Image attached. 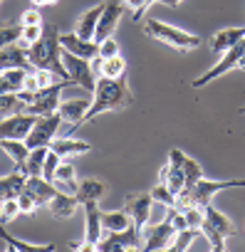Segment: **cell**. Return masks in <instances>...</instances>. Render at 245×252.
<instances>
[{
	"mask_svg": "<svg viewBox=\"0 0 245 252\" xmlns=\"http://www.w3.org/2000/svg\"><path fill=\"white\" fill-rule=\"evenodd\" d=\"M0 240H3L10 250H15V252H45V250H55L52 242H28V240H20V237L10 235L5 230V225H0Z\"/></svg>",
	"mask_w": 245,
	"mask_h": 252,
	"instance_id": "21",
	"label": "cell"
},
{
	"mask_svg": "<svg viewBox=\"0 0 245 252\" xmlns=\"http://www.w3.org/2000/svg\"><path fill=\"white\" fill-rule=\"evenodd\" d=\"M18 215H23L18 198H8V200H0V225H8L13 222Z\"/></svg>",
	"mask_w": 245,
	"mask_h": 252,
	"instance_id": "35",
	"label": "cell"
},
{
	"mask_svg": "<svg viewBox=\"0 0 245 252\" xmlns=\"http://www.w3.org/2000/svg\"><path fill=\"white\" fill-rule=\"evenodd\" d=\"M156 3H161V5H169V8H178L183 0H156Z\"/></svg>",
	"mask_w": 245,
	"mask_h": 252,
	"instance_id": "44",
	"label": "cell"
},
{
	"mask_svg": "<svg viewBox=\"0 0 245 252\" xmlns=\"http://www.w3.org/2000/svg\"><path fill=\"white\" fill-rule=\"evenodd\" d=\"M62 124H65V121H62V116H60L57 111H55V114H47V116H37V121H35V126H33V131L28 134L25 144H28L30 149L50 146V144L57 139Z\"/></svg>",
	"mask_w": 245,
	"mask_h": 252,
	"instance_id": "8",
	"label": "cell"
},
{
	"mask_svg": "<svg viewBox=\"0 0 245 252\" xmlns=\"http://www.w3.org/2000/svg\"><path fill=\"white\" fill-rule=\"evenodd\" d=\"M77 205H79L77 195H74V193L70 195L67 190H57V193L52 195V200L47 203L50 213H52L55 218H60V220H65V218H72V215H74V210H77Z\"/></svg>",
	"mask_w": 245,
	"mask_h": 252,
	"instance_id": "19",
	"label": "cell"
},
{
	"mask_svg": "<svg viewBox=\"0 0 245 252\" xmlns=\"http://www.w3.org/2000/svg\"><path fill=\"white\" fill-rule=\"evenodd\" d=\"M104 193H106V186H104L102 181H94V178L79 181V183H77V190H74L79 205H84V203H99Z\"/></svg>",
	"mask_w": 245,
	"mask_h": 252,
	"instance_id": "25",
	"label": "cell"
},
{
	"mask_svg": "<svg viewBox=\"0 0 245 252\" xmlns=\"http://www.w3.org/2000/svg\"><path fill=\"white\" fill-rule=\"evenodd\" d=\"M50 149L57 151L62 158H72V156H82V154L92 151V146L87 141H79V139H72V136H57L50 144Z\"/></svg>",
	"mask_w": 245,
	"mask_h": 252,
	"instance_id": "22",
	"label": "cell"
},
{
	"mask_svg": "<svg viewBox=\"0 0 245 252\" xmlns=\"http://www.w3.org/2000/svg\"><path fill=\"white\" fill-rule=\"evenodd\" d=\"M0 3H3V0H0Z\"/></svg>",
	"mask_w": 245,
	"mask_h": 252,
	"instance_id": "47",
	"label": "cell"
},
{
	"mask_svg": "<svg viewBox=\"0 0 245 252\" xmlns=\"http://www.w3.org/2000/svg\"><path fill=\"white\" fill-rule=\"evenodd\" d=\"M62 62H65V67H67V72H70V79H72L77 87H82V89H87V92H94L97 77H94V72H92L89 60L77 57V55L62 50Z\"/></svg>",
	"mask_w": 245,
	"mask_h": 252,
	"instance_id": "9",
	"label": "cell"
},
{
	"mask_svg": "<svg viewBox=\"0 0 245 252\" xmlns=\"http://www.w3.org/2000/svg\"><path fill=\"white\" fill-rule=\"evenodd\" d=\"M149 193H151L154 203H161L164 208H174V205H176V193H174L166 183H161V181H159V183H156Z\"/></svg>",
	"mask_w": 245,
	"mask_h": 252,
	"instance_id": "32",
	"label": "cell"
},
{
	"mask_svg": "<svg viewBox=\"0 0 245 252\" xmlns=\"http://www.w3.org/2000/svg\"><path fill=\"white\" fill-rule=\"evenodd\" d=\"M104 77H109V79H119V77H127V60L121 57V55L104 60Z\"/></svg>",
	"mask_w": 245,
	"mask_h": 252,
	"instance_id": "33",
	"label": "cell"
},
{
	"mask_svg": "<svg viewBox=\"0 0 245 252\" xmlns=\"http://www.w3.org/2000/svg\"><path fill=\"white\" fill-rule=\"evenodd\" d=\"M230 69H245V40H240L235 47H230L228 52H223L220 60H218L206 74H201L198 79L191 82V87H193V89H201V87H206V84L220 79V77H223L225 72H230Z\"/></svg>",
	"mask_w": 245,
	"mask_h": 252,
	"instance_id": "5",
	"label": "cell"
},
{
	"mask_svg": "<svg viewBox=\"0 0 245 252\" xmlns=\"http://www.w3.org/2000/svg\"><path fill=\"white\" fill-rule=\"evenodd\" d=\"M176 232L178 230L171 225L169 218H164L159 225H146L141 230V240H144V247L141 250H169L174 245Z\"/></svg>",
	"mask_w": 245,
	"mask_h": 252,
	"instance_id": "10",
	"label": "cell"
},
{
	"mask_svg": "<svg viewBox=\"0 0 245 252\" xmlns=\"http://www.w3.org/2000/svg\"><path fill=\"white\" fill-rule=\"evenodd\" d=\"M33 3V8H50V5H55L57 0H30Z\"/></svg>",
	"mask_w": 245,
	"mask_h": 252,
	"instance_id": "43",
	"label": "cell"
},
{
	"mask_svg": "<svg viewBox=\"0 0 245 252\" xmlns=\"http://www.w3.org/2000/svg\"><path fill=\"white\" fill-rule=\"evenodd\" d=\"M144 32H146V37L159 40V42H164V45H169V47H174V50H178V52H191V50H196V47L203 45L201 35L186 32V30H181V28H176V25H169V23L154 20V18L146 20Z\"/></svg>",
	"mask_w": 245,
	"mask_h": 252,
	"instance_id": "3",
	"label": "cell"
},
{
	"mask_svg": "<svg viewBox=\"0 0 245 252\" xmlns=\"http://www.w3.org/2000/svg\"><path fill=\"white\" fill-rule=\"evenodd\" d=\"M0 69H37V67L30 62L28 50L10 45V47L0 50Z\"/></svg>",
	"mask_w": 245,
	"mask_h": 252,
	"instance_id": "17",
	"label": "cell"
},
{
	"mask_svg": "<svg viewBox=\"0 0 245 252\" xmlns=\"http://www.w3.org/2000/svg\"><path fill=\"white\" fill-rule=\"evenodd\" d=\"M37 116L30 111H18L10 114L5 119H0V139H28V134L33 131Z\"/></svg>",
	"mask_w": 245,
	"mask_h": 252,
	"instance_id": "11",
	"label": "cell"
},
{
	"mask_svg": "<svg viewBox=\"0 0 245 252\" xmlns=\"http://www.w3.org/2000/svg\"><path fill=\"white\" fill-rule=\"evenodd\" d=\"M238 111H240V114H245V106H240V109H238Z\"/></svg>",
	"mask_w": 245,
	"mask_h": 252,
	"instance_id": "45",
	"label": "cell"
},
{
	"mask_svg": "<svg viewBox=\"0 0 245 252\" xmlns=\"http://www.w3.org/2000/svg\"><path fill=\"white\" fill-rule=\"evenodd\" d=\"M20 25L28 28V25H42V13L40 8H28L23 15H20Z\"/></svg>",
	"mask_w": 245,
	"mask_h": 252,
	"instance_id": "40",
	"label": "cell"
},
{
	"mask_svg": "<svg viewBox=\"0 0 245 252\" xmlns=\"http://www.w3.org/2000/svg\"><path fill=\"white\" fill-rule=\"evenodd\" d=\"M201 210H203V225H201L203 237L208 240V245H210L215 252L225 250V240L235 235L233 220H228V215H223L220 210H215L213 203L201 205Z\"/></svg>",
	"mask_w": 245,
	"mask_h": 252,
	"instance_id": "4",
	"label": "cell"
},
{
	"mask_svg": "<svg viewBox=\"0 0 245 252\" xmlns=\"http://www.w3.org/2000/svg\"><path fill=\"white\" fill-rule=\"evenodd\" d=\"M183 176H186V188H193L206 173H203V168H201V163L196 158H188L186 156V161H183Z\"/></svg>",
	"mask_w": 245,
	"mask_h": 252,
	"instance_id": "36",
	"label": "cell"
},
{
	"mask_svg": "<svg viewBox=\"0 0 245 252\" xmlns=\"http://www.w3.org/2000/svg\"><path fill=\"white\" fill-rule=\"evenodd\" d=\"M45 35V25H28V28H23V32H20V40L15 42L18 47H23V50H30L35 42H40V37Z\"/></svg>",
	"mask_w": 245,
	"mask_h": 252,
	"instance_id": "31",
	"label": "cell"
},
{
	"mask_svg": "<svg viewBox=\"0 0 245 252\" xmlns=\"http://www.w3.org/2000/svg\"><path fill=\"white\" fill-rule=\"evenodd\" d=\"M121 3H124V8L132 13V18H134V20H141L144 10L151 5V0H121Z\"/></svg>",
	"mask_w": 245,
	"mask_h": 252,
	"instance_id": "38",
	"label": "cell"
},
{
	"mask_svg": "<svg viewBox=\"0 0 245 252\" xmlns=\"http://www.w3.org/2000/svg\"><path fill=\"white\" fill-rule=\"evenodd\" d=\"M18 203H20V210H23V215H33V213L40 208V205H37V200H35L30 193H25V190L18 195Z\"/></svg>",
	"mask_w": 245,
	"mask_h": 252,
	"instance_id": "41",
	"label": "cell"
},
{
	"mask_svg": "<svg viewBox=\"0 0 245 252\" xmlns=\"http://www.w3.org/2000/svg\"><path fill=\"white\" fill-rule=\"evenodd\" d=\"M55 186L70 188V193H74V190H77V171H74V166H72L67 158H62V161H60V166H57Z\"/></svg>",
	"mask_w": 245,
	"mask_h": 252,
	"instance_id": "30",
	"label": "cell"
},
{
	"mask_svg": "<svg viewBox=\"0 0 245 252\" xmlns=\"http://www.w3.org/2000/svg\"><path fill=\"white\" fill-rule=\"evenodd\" d=\"M116 55H119V42L114 40V35L99 42V57L109 60V57H116Z\"/></svg>",
	"mask_w": 245,
	"mask_h": 252,
	"instance_id": "39",
	"label": "cell"
},
{
	"mask_svg": "<svg viewBox=\"0 0 245 252\" xmlns=\"http://www.w3.org/2000/svg\"><path fill=\"white\" fill-rule=\"evenodd\" d=\"M230 188H245V178H230V181H210V178H201L193 188H191V193H193V200H196V205H206V203H210L220 190H230Z\"/></svg>",
	"mask_w": 245,
	"mask_h": 252,
	"instance_id": "12",
	"label": "cell"
},
{
	"mask_svg": "<svg viewBox=\"0 0 245 252\" xmlns=\"http://www.w3.org/2000/svg\"><path fill=\"white\" fill-rule=\"evenodd\" d=\"M28 99H30V92H20V94L0 92V119H5L10 114H18V111H25L28 109Z\"/></svg>",
	"mask_w": 245,
	"mask_h": 252,
	"instance_id": "27",
	"label": "cell"
},
{
	"mask_svg": "<svg viewBox=\"0 0 245 252\" xmlns=\"http://www.w3.org/2000/svg\"><path fill=\"white\" fill-rule=\"evenodd\" d=\"M35 77H37V87L40 89H47V87H52L55 84V72H50V69H35Z\"/></svg>",
	"mask_w": 245,
	"mask_h": 252,
	"instance_id": "42",
	"label": "cell"
},
{
	"mask_svg": "<svg viewBox=\"0 0 245 252\" xmlns=\"http://www.w3.org/2000/svg\"><path fill=\"white\" fill-rule=\"evenodd\" d=\"M28 57L30 62L37 67V69H50L55 72L60 79L65 82H72L70 79V72L62 62V45H60V30L55 25L45 28V35L40 37V42H35L30 50H28ZM74 84V82H72Z\"/></svg>",
	"mask_w": 245,
	"mask_h": 252,
	"instance_id": "2",
	"label": "cell"
},
{
	"mask_svg": "<svg viewBox=\"0 0 245 252\" xmlns=\"http://www.w3.org/2000/svg\"><path fill=\"white\" fill-rule=\"evenodd\" d=\"M102 222H104V232H119L134 225L132 215L127 210H111V213H102Z\"/></svg>",
	"mask_w": 245,
	"mask_h": 252,
	"instance_id": "28",
	"label": "cell"
},
{
	"mask_svg": "<svg viewBox=\"0 0 245 252\" xmlns=\"http://www.w3.org/2000/svg\"><path fill=\"white\" fill-rule=\"evenodd\" d=\"M154 3H156V0H151V5H154Z\"/></svg>",
	"mask_w": 245,
	"mask_h": 252,
	"instance_id": "46",
	"label": "cell"
},
{
	"mask_svg": "<svg viewBox=\"0 0 245 252\" xmlns=\"http://www.w3.org/2000/svg\"><path fill=\"white\" fill-rule=\"evenodd\" d=\"M124 10H127V8H124V3H121V0H104V13H102V18H99L94 42H102V40H106V37L114 35V30H116L121 15H124Z\"/></svg>",
	"mask_w": 245,
	"mask_h": 252,
	"instance_id": "13",
	"label": "cell"
},
{
	"mask_svg": "<svg viewBox=\"0 0 245 252\" xmlns=\"http://www.w3.org/2000/svg\"><path fill=\"white\" fill-rule=\"evenodd\" d=\"M104 235L102 210L97 203H84V237L79 242H72V250H97V242Z\"/></svg>",
	"mask_w": 245,
	"mask_h": 252,
	"instance_id": "7",
	"label": "cell"
},
{
	"mask_svg": "<svg viewBox=\"0 0 245 252\" xmlns=\"http://www.w3.org/2000/svg\"><path fill=\"white\" fill-rule=\"evenodd\" d=\"M0 72H3V69H0Z\"/></svg>",
	"mask_w": 245,
	"mask_h": 252,
	"instance_id": "48",
	"label": "cell"
},
{
	"mask_svg": "<svg viewBox=\"0 0 245 252\" xmlns=\"http://www.w3.org/2000/svg\"><path fill=\"white\" fill-rule=\"evenodd\" d=\"M92 94H94V99H92L82 121H94L97 116H102L106 111H121V109H129L134 104V94L129 89L127 77H119V79L99 77Z\"/></svg>",
	"mask_w": 245,
	"mask_h": 252,
	"instance_id": "1",
	"label": "cell"
},
{
	"mask_svg": "<svg viewBox=\"0 0 245 252\" xmlns=\"http://www.w3.org/2000/svg\"><path fill=\"white\" fill-rule=\"evenodd\" d=\"M20 32H23V25H8V28H0V50L3 47H10L20 40Z\"/></svg>",
	"mask_w": 245,
	"mask_h": 252,
	"instance_id": "37",
	"label": "cell"
},
{
	"mask_svg": "<svg viewBox=\"0 0 245 252\" xmlns=\"http://www.w3.org/2000/svg\"><path fill=\"white\" fill-rule=\"evenodd\" d=\"M25 181H28V176H25L20 168H15V171L8 173V176H0V200L18 198V195L25 190Z\"/></svg>",
	"mask_w": 245,
	"mask_h": 252,
	"instance_id": "23",
	"label": "cell"
},
{
	"mask_svg": "<svg viewBox=\"0 0 245 252\" xmlns=\"http://www.w3.org/2000/svg\"><path fill=\"white\" fill-rule=\"evenodd\" d=\"M89 104H92V101H87V99L60 101V109H57V114L62 116V121H65V124H70V126H77V124L84 119V114H87Z\"/></svg>",
	"mask_w": 245,
	"mask_h": 252,
	"instance_id": "24",
	"label": "cell"
},
{
	"mask_svg": "<svg viewBox=\"0 0 245 252\" xmlns=\"http://www.w3.org/2000/svg\"><path fill=\"white\" fill-rule=\"evenodd\" d=\"M102 13H104V3H99V5L89 8L87 13H82V18H79V20H77V25H74V32H77L79 37H84V40H94Z\"/></svg>",
	"mask_w": 245,
	"mask_h": 252,
	"instance_id": "20",
	"label": "cell"
},
{
	"mask_svg": "<svg viewBox=\"0 0 245 252\" xmlns=\"http://www.w3.org/2000/svg\"><path fill=\"white\" fill-rule=\"evenodd\" d=\"M0 149L5 151V156H10V161L15 163V168L23 171L28 156H30V146L23 139H0Z\"/></svg>",
	"mask_w": 245,
	"mask_h": 252,
	"instance_id": "26",
	"label": "cell"
},
{
	"mask_svg": "<svg viewBox=\"0 0 245 252\" xmlns=\"http://www.w3.org/2000/svg\"><path fill=\"white\" fill-rule=\"evenodd\" d=\"M60 45H62L65 52H72V55L84 57V60H92V57L99 55V42L84 40V37H79L77 32H65V35H60Z\"/></svg>",
	"mask_w": 245,
	"mask_h": 252,
	"instance_id": "15",
	"label": "cell"
},
{
	"mask_svg": "<svg viewBox=\"0 0 245 252\" xmlns=\"http://www.w3.org/2000/svg\"><path fill=\"white\" fill-rule=\"evenodd\" d=\"M57 190H60V188H57L52 181H47L45 176H28V181H25V193H30V195L37 200L40 208H47V203L52 200V195H55Z\"/></svg>",
	"mask_w": 245,
	"mask_h": 252,
	"instance_id": "16",
	"label": "cell"
},
{
	"mask_svg": "<svg viewBox=\"0 0 245 252\" xmlns=\"http://www.w3.org/2000/svg\"><path fill=\"white\" fill-rule=\"evenodd\" d=\"M240 40H245V25L243 28H225V30H220L210 37V52H215L220 57L223 52L235 47Z\"/></svg>",
	"mask_w": 245,
	"mask_h": 252,
	"instance_id": "18",
	"label": "cell"
},
{
	"mask_svg": "<svg viewBox=\"0 0 245 252\" xmlns=\"http://www.w3.org/2000/svg\"><path fill=\"white\" fill-rule=\"evenodd\" d=\"M70 84H72V82L60 79V82H55V84L47 87V89H37L35 94H30L28 109H25V111H30V114H35V116L55 114V111L60 109V101H62V89L70 87Z\"/></svg>",
	"mask_w": 245,
	"mask_h": 252,
	"instance_id": "6",
	"label": "cell"
},
{
	"mask_svg": "<svg viewBox=\"0 0 245 252\" xmlns=\"http://www.w3.org/2000/svg\"><path fill=\"white\" fill-rule=\"evenodd\" d=\"M203 232L201 230H196V227H186V230H178L176 232V237H174V245H171V250H176V252H181V250H188L191 245H193V240L196 237H201Z\"/></svg>",
	"mask_w": 245,
	"mask_h": 252,
	"instance_id": "34",
	"label": "cell"
},
{
	"mask_svg": "<svg viewBox=\"0 0 245 252\" xmlns=\"http://www.w3.org/2000/svg\"><path fill=\"white\" fill-rule=\"evenodd\" d=\"M151 205H154V198H151V193H141V195H127V205H124V210L132 215L134 225H137L139 230H144V227L149 225V220H151Z\"/></svg>",
	"mask_w": 245,
	"mask_h": 252,
	"instance_id": "14",
	"label": "cell"
},
{
	"mask_svg": "<svg viewBox=\"0 0 245 252\" xmlns=\"http://www.w3.org/2000/svg\"><path fill=\"white\" fill-rule=\"evenodd\" d=\"M47 154H50V146L30 149V156H28V161H25V166H23V173H25V176H42Z\"/></svg>",
	"mask_w": 245,
	"mask_h": 252,
	"instance_id": "29",
	"label": "cell"
}]
</instances>
